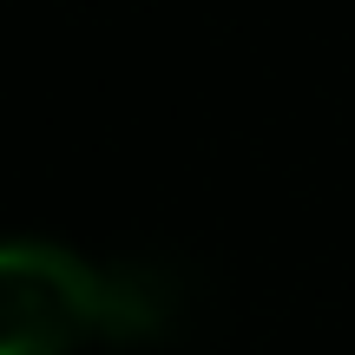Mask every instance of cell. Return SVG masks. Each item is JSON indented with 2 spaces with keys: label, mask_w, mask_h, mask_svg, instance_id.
Wrapping results in <instances>:
<instances>
[{
  "label": "cell",
  "mask_w": 355,
  "mask_h": 355,
  "mask_svg": "<svg viewBox=\"0 0 355 355\" xmlns=\"http://www.w3.org/2000/svg\"><path fill=\"white\" fill-rule=\"evenodd\" d=\"M178 322V277L158 263H92L66 243H0V355H73L158 343Z\"/></svg>",
  "instance_id": "obj_1"
}]
</instances>
